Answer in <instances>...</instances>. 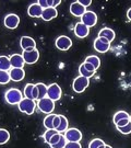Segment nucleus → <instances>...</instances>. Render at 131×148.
<instances>
[{
    "label": "nucleus",
    "instance_id": "f257e3e1",
    "mask_svg": "<svg viewBox=\"0 0 131 148\" xmlns=\"http://www.w3.org/2000/svg\"><path fill=\"white\" fill-rule=\"evenodd\" d=\"M5 99L7 101V103H9L11 106H16L22 101L23 95L19 89L11 88L5 93Z\"/></svg>",
    "mask_w": 131,
    "mask_h": 148
},
{
    "label": "nucleus",
    "instance_id": "f03ea898",
    "mask_svg": "<svg viewBox=\"0 0 131 148\" xmlns=\"http://www.w3.org/2000/svg\"><path fill=\"white\" fill-rule=\"evenodd\" d=\"M19 106V110L22 113H25L27 115H31L35 112V109L37 106V103L35 102V100H32V99H27V98H23L22 101L18 104Z\"/></svg>",
    "mask_w": 131,
    "mask_h": 148
},
{
    "label": "nucleus",
    "instance_id": "7ed1b4c3",
    "mask_svg": "<svg viewBox=\"0 0 131 148\" xmlns=\"http://www.w3.org/2000/svg\"><path fill=\"white\" fill-rule=\"evenodd\" d=\"M37 108L43 113L52 114V111L55 110V102L52 99H49L48 97H46V98H43V99L37 101Z\"/></svg>",
    "mask_w": 131,
    "mask_h": 148
},
{
    "label": "nucleus",
    "instance_id": "20e7f679",
    "mask_svg": "<svg viewBox=\"0 0 131 148\" xmlns=\"http://www.w3.org/2000/svg\"><path fill=\"white\" fill-rule=\"evenodd\" d=\"M90 85L89 78H85L83 76H79L73 80L72 84V88L77 93H82L84 90L86 89Z\"/></svg>",
    "mask_w": 131,
    "mask_h": 148
},
{
    "label": "nucleus",
    "instance_id": "39448f33",
    "mask_svg": "<svg viewBox=\"0 0 131 148\" xmlns=\"http://www.w3.org/2000/svg\"><path fill=\"white\" fill-rule=\"evenodd\" d=\"M64 137L67 139V142H73V143H80V140L82 139V133L79 131L78 128H68L64 132Z\"/></svg>",
    "mask_w": 131,
    "mask_h": 148
},
{
    "label": "nucleus",
    "instance_id": "423d86ee",
    "mask_svg": "<svg viewBox=\"0 0 131 148\" xmlns=\"http://www.w3.org/2000/svg\"><path fill=\"white\" fill-rule=\"evenodd\" d=\"M81 22L88 27H94L97 23V16L93 11H86L83 16H81Z\"/></svg>",
    "mask_w": 131,
    "mask_h": 148
},
{
    "label": "nucleus",
    "instance_id": "0eeeda50",
    "mask_svg": "<svg viewBox=\"0 0 131 148\" xmlns=\"http://www.w3.org/2000/svg\"><path fill=\"white\" fill-rule=\"evenodd\" d=\"M62 95V91L61 88L57 85V84H52L50 86H48L47 89V97L49 99H52L54 102L58 101Z\"/></svg>",
    "mask_w": 131,
    "mask_h": 148
},
{
    "label": "nucleus",
    "instance_id": "6e6552de",
    "mask_svg": "<svg viewBox=\"0 0 131 148\" xmlns=\"http://www.w3.org/2000/svg\"><path fill=\"white\" fill-rule=\"evenodd\" d=\"M94 48L98 53H106L110 48V42H108L105 37H97L94 41Z\"/></svg>",
    "mask_w": 131,
    "mask_h": 148
},
{
    "label": "nucleus",
    "instance_id": "1a4fd4ad",
    "mask_svg": "<svg viewBox=\"0 0 131 148\" xmlns=\"http://www.w3.org/2000/svg\"><path fill=\"white\" fill-rule=\"evenodd\" d=\"M22 56L24 58L25 64L32 65V64H35L38 60V58H39V53H38L37 48H34V49H31V51H23Z\"/></svg>",
    "mask_w": 131,
    "mask_h": 148
},
{
    "label": "nucleus",
    "instance_id": "9d476101",
    "mask_svg": "<svg viewBox=\"0 0 131 148\" xmlns=\"http://www.w3.org/2000/svg\"><path fill=\"white\" fill-rule=\"evenodd\" d=\"M71 46H72V41L70 37L66 36V35H61L56 40V47L60 51L66 52V51L70 49Z\"/></svg>",
    "mask_w": 131,
    "mask_h": 148
},
{
    "label": "nucleus",
    "instance_id": "9b49d317",
    "mask_svg": "<svg viewBox=\"0 0 131 148\" xmlns=\"http://www.w3.org/2000/svg\"><path fill=\"white\" fill-rule=\"evenodd\" d=\"M3 23H5V27L13 30V29H16L18 25H19V23H20V18L16 16V14H14V13H10V14H8V16L5 18Z\"/></svg>",
    "mask_w": 131,
    "mask_h": 148
},
{
    "label": "nucleus",
    "instance_id": "f8f14e48",
    "mask_svg": "<svg viewBox=\"0 0 131 148\" xmlns=\"http://www.w3.org/2000/svg\"><path fill=\"white\" fill-rule=\"evenodd\" d=\"M20 45L23 51H31V49L36 48L35 40L30 36H22L20 40Z\"/></svg>",
    "mask_w": 131,
    "mask_h": 148
},
{
    "label": "nucleus",
    "instance_id": "ddd939ff",
    "mask_svg": "<svg viewBox=\"0 0 131 148\" xmlns=\"http://www.w3.org/2000/svg\"><path fill=\"white\" fill-rule=\"evenodd\" d=\"M86 12V8H84L83 5H81L79 1H75V2H72L70 5V13L74 16H83L84 13Z\"/></svg>",
    "mask_w": 131,
    "mask_h": 148
},
{
    "label": "nucleus",
    "instance_id": "4468645a",
    "mask_svg": "<svg viewBox=\"0 0 131 148\" xmlns=\"http://www.w3.org/2000/svg\"><path fill=\"white\" fill-rule=\"evenodd\" d=\"M74 34L80 38H84L90 34V27H88L82 22H79L74 27Z\"/></svg>",
    "mask_w": 131,
    "mask_h": 148
},
{
    "label": "nucleus",
    "instance_id": "2eb2a0df",
    "mask_svg": "<svg viewBox=\"0 0 131 148\" xmlns=\"http://www.w3.org/2000/svg\"><path fill=\"white\" fill-rule=\"evenodd\" d=\"M9 59H10L11 68H23L24 67L25 62H24L23 56L20 54H13L9 57Z\"/></svg>",
    "mask_w": 131,
    "mask_h": 148
},
{
    "label": "nucleus",
    "instance_id": "dca6fc26",
    "mask_svg": "<svg viewBox=\"0 0 131 148\" xmlns=\"http://www.w3.org/2000/svg\"><path fill=\"white\" fill-rule=\"evenodd\" d=\"M9 75L12 81H22L25 77V71L23 68H11L9 70Z\"/></svg>",
    "mask_w": 131,
    "mask_h": 148
},
{
    "label": "nucleus",
    "instance_id": "f3484780",
    "mask_svg": "<svg viewBox=\"0 0 131 148\" xmlns=\"http://www.w3.org/2000/svg\"><path fill=\"white\" fill-rule=\"evenodd\" d=\"M43 10H44V9L36 2V3H32V5L29 7L27 13H29V16H32V18H42Z\"/></svg>",
    "mask_w": 131,
    "mask_h": 148
},
{
    "label": "nucleus",
    "instance_id": "a211bd4d",
    "mask_svg": "<svg viewBox=\"0 0 131 148\" xmlns=\"http://www.w3.org/2000/svg\"><path fill=\"white\" fill-rule=\"evenodd\" d=\"M58 16V11L56 8H47L43 10L42 19L44 21H50Z\"/></svg>",
    "mask_w": 131,
    "mask_h": 148
},
{
    "label": "nucleus",
    "instance_id": "6ab92c4d",
    "mask_svg": "<svg viewBox=\"0 0 131 148\" xmlns=\"http://www.w3.org/2000/svg\"><path fill=\"white\" fill-rule=\"evenodd\" d=\"M98 36L100 37H105L108 42H113L114 40H115V32H114V30H111V29H109V27H104V29H102L100 31V33H98Z\"/></svg>",
    "mask_w": 131,
    "mask_h": 148
},
{
    "label": "nucleus",
    "instance_id": "aec40b11",
    "mask_svg": "<svg viewBox=\"0 0 131 148\" xmlns=\"http://www.w3.org/2000/svg\"><path fill=\"white\" fill-rule=\"evenodd\" d=\"M36 88L37 91H38V97H37V101L43 99V98H46L47 97V89L48 87L45 84H42V82H38L36 84Z\"/></svg>",
    "mask_w": 131,
    "mask_h": 148
},
{
    "label": "nucleus",
    "instance_id": "412c9836",
    "mask_svg": "<svg viewBox=\"0 0 131 148\" xmlns=\"http://www.w3.org/2000/svg\"><path fill=\"white\" fill-rule=\"evenodd\" d=\"M11 69L10 59L7 56H0V70L9 71Z\"/></svg>",
    "mask_w": 131,
    "mask_h": 148
},
{
    "label": "nucleus",
    "instance_id": "4be33fe9",
    "mask_svg": "<svg viewBox=\"0 0 131 148\" xmlns=\"http://www.w3.org/2000/svg\"><path fill=\"white\" fill-rule=\"evenodd\" d=\"M56 116V114H47V116L44 119V126L46 130H55L54 128V119Z\"/></svg>",
    "mask_w": 131,
    "mask_h": 148
},
{
    "label": "nucleus",
    "instance_id": "5701e85b",
    "mask_svg": "<svg viewBox=\"0 0 131 148\" xmlns=\"http://www.w3.org/2000/svg\"><path fill=\"white\" fill-rule=\"evenodd\" d=\"M85 63L92 64V65L94 66L95 69H98V68H100V58H98L97 56H95V55H91V56H88V57L85 58Z\"/></svg>",
    "mask_w": 131,
    "mask_h": 148
},
{
    "label": "nucleus",
    "instance_id": "b1692460",
    "mask_svg": "<svg viewBox=\"0 0 131 148\" xmlns=\"http://www.w3.org/2000/svg\"><path fill=\"white\" fill-rule=\"evenodd\" d=\"M68 130V120H67V117L63 116V115H60V124H59V126L57 127V130L59 133H63L66 132Z\"/></svg>",
    "mask_w": 131,
    "mask_h": 148
},
{
    "label": "nucleus",
    "instance_id": "393cba45",
    "mask_svg": "<svg viewBox=\"0 0 131 148\" xmlns=\"http://www.w3.org/2000/svg\"><path fill=\"white\" fill-rule=\"evenodd\" d=\"M130 117V115L127 113V112L125 111H118L115 113V115H114V119H113V121H114V123L115 124H117L119 121H121V120H125V119H129Z\"/></svg>",
    "mask_w": 131,
    "mask_h": 148
},
{
    "label": "nucleus",
    "instance_id": "a878e982",
    "mask_svg": "<svg viewBox=\"0 0 131 148\" xmlns=\"http://www.w3.org/2000/svg\"><path fill=\"white\" fill-rule=\"evenodd\" d=\"M10 139V133L5 128H0V145L8 143Z\"/></svg>",
    "mask_w": 131,
    "mask_h": 148
},
{
    "label": "nucleus",
    "instance_id": "bb28decb",
    "mask_svg": "<svg viewBox=\"0 0 131 148\" xmlns=\"http://www.w3.org/2000/svg\"><path fill=\"white\" fill-rule=\"evenodd\" d=\"M34 87H35V85H33V84H27L25 86V88H24V98L33 100V90H34Z\"/></svg>",
    "mask_w": 131,
    "mask_h": 148
},
{
    "label": "nucleus",
    "instance_id": "cd10ccee",
    "mask_svg": "<svg viewBox=\"0 0 131 148\" xmlns=\"http://www.w3.org/2000/svg\"><path fill=\"white\" fill-rule=\"evenodd\" d=\"M11 80L9 71H5V70H0V85H7Z\"/></svg>",
    "mask_w": 131,
    "mask_h": 148
},
{
    "label": "nucleus",
    "instance_id": "c85d7f7f",
    "mask_svg": "<svg viewBox=\"0 0 131 148\" xmlns=\"http://www.w3.org/2000/svg\"><path fill=\"white\" fill-rule=\"evenodd\" d=\"M79 73H80V76H83L85 78H91V77H93L94 76L95 73L93 71H89L88 69L84 67V65H80V68H79Z\"/></svg>",
    "mask_w": 131,
    "mask_h": 148
},
{
    "label": "nucleus",
    "instance_id": "c756f323",
    "mask_svg": "<svg viewBox=\"0 0 131 148\" xmlns=\"http://www.w3.org/2000/svg\"><path fill=\"white\" fill-rule=\"evenodd\" d=\"M105 145L104 140L103 139H100V138H95V139H92L89 144V148H100V146Z\"/></svg>",
    "mask_w": 131,
    "mask_h": 148
},
{
    "label": "nucleus",
    "instance_id": "7c9ffc66",
    "mask_svg": "<svg viewBox=\"0 0 131 148\" xmlns=\"http://www.w3.org/2000/svg\"><path fill=\"white\" fill-rule=\"evenodd\" d=\"M57 133H59L58 131H56V130H47L46 132L44 133V140L46 142V143H49V140L52 139V137L55 135V134H57Z\"/></svg>",
    "mask_w": 131,
    "mask_h": 148
},
{
    "label": "nucleus",
    "instance_id": "2f4dec72",
    "mask_svg": "<svg viewBox=\"0 0 131 148\" xmlns=\"http://www.w3.org/2000/svg\"><path fill=\"white\" fill-rule=\"evenodd\" d=\"M68 143L67 142V139H66V137H64V135H61V137H60V139H59V142H58L57 144H55V145H52V146H50L52 148H64V146H66V144Z\"/></svg>",
    "mask_w": 131,
    "mask_h": 148
},
{
    "label": "nucleus",
    "instance_id": "473e14b6",
    "mask_svg": "<svg viewBox=\"0 0 131 148\" xmlns=\"http://www.w3.org/2000/svg\"><path fill=\"white\" fill-rule=\"evenodd\" d=\"M118 131L120 133H122V134H125V135H127V134H130L131 133V122H129L127 125H125V126H121V127H116Z\"/></svg>",
    "mask_w": 131,
    "mask_h": 148
},
{
    "label": "nucleus",
    "instance_id": "72a5a7b5",
    "mask_svg": "<svg viewBox=\"0 0 131 148\" xmlns=\"http://www.w3.org/2000/svg\"><path fill=\"white\" fill-rule=\"evenodd\" d=\"M61 135H62L61 133H57V134H55V135H54V136L52 137V139L49 140V143H48V144H49L50 146H52V145H55V144H57L58 142H59V139H60V137H61Z\"/></svg>",
    "mask_w": 131,
    "mask_h": 148
},
{
    "label": "nucleus",
    "instance_id": "f704fd0d",
    "mask_svg": "<svg viewBox=\"0 0 131 148\" xmlns=\"http://www.w3.org/2000/svg\"><path fill=\"white\" fill-rule=\"evenodd\" d=\"M64 148H82L80 143H73V142H68L66 144Z\"/></svg>",
    "mask_w": 131,
    "mask_h": 148
},
{
    "label": "nucleus",
    "instance_id": "c9c22d12",
    "mask_svg": "<svg viewBox=\"0 0 131 148\" xmlns=\"http://www.w3.org/2000/svg\"><path fill=\"white\" fill-rule=\"evenodd\" d=\"M48 2V7L49 8H55L56 5H58L61 1L60 0H47Z\"/></svg>",
    "mask_w": 131,
    "mask_h": 148
},
{
    "label": "nucleus",
    "instance_id": "e433bc0d",
    "mask_svg": "<svg viewBox=\"0 0 131 148\" xmlns=\"http://www.w3.org/2000/svg\"><path fill=\"white\" fill-rule=\"evenodd\" d=\"M129 122H130V120H129V119H125V120H121V121H119L117 124H115V125H116V127H121V126H125V125H127Z\"/></svg>",
    "mask_w": 131,
    "mask_h": 148
},
{
    "label": "nucleus",
    "instance_id": "4c0bfd02",
    "mask_svg": "<svg viewBox=\"0 0 131 148\" xmlns=\"http://www.w3.org/2000/svg\"><path fill=\"white\" fill-rule=\"evenodd\" d=\"M83 65H84V67H85V68L88 69V70H89V71H93V73H95V71H96V69L94 68V66H93V65H92V64L85 63V62H84V63H83Z\"/></svg>",
    "mask_w": 131,
    "mask_h": 148
},
{
    "label": "nucleus",
    "instance_id": "58836bf2",
    "mask_svg": "<svg viewBox=\"0 0 131 148\" xmlns=\"http://www.w3.org/2000/svg\"><path fill=\"white\" fill-rule=\"evenodd\" d=\"M59 124H60V115H57V114H56V116L54 119V128L57 130V127L59 126Z\"/></svg>",
    "mask_w": 131,
    "mask_h": 148
},
{
    "label": "nucleus",
    "instance_id": "ea45409f",
    "mask_svg": "<svg viewBox=\"0 0 131 148\" xmlns=\"http://www.w3.org/2000/svg\"><path fill=\"white\" fill-rule=\"evenodd\" d=\"M37 3L41 5L43 9H47V8H49V7H48L47 0H38V1H37Z\"/></svg>",
    "mask_w": 131,
    "mask_h": 148
},
{
    "label": "nucleus",
    "instance_id": "a19ab883",
    "mask_svg": "<svg viewBox=\"0 0 131 148\" xmlns=\"http://www.w3.org/2000/svg\"><path fill=\"white\" fill-rule=\"evenodd\" d=\"M79 2L83 5L84 8H88V7L92 3V1H91V0H79Z\"/></svg>",
    "mask_w": 131,
    "mask_h": 148
},
{
    "label": "nucleus",
    "instance_id": "79ce46f5",
    "mask_svg": "<svg viewBox=\"0 0 131 148\" xmlns=\"http://www.w3.org/2000/svg\"><path fill=\"white\" fill-rule=\"evenodd\" d=\"M127 16H128V19L131 21V8L128 10V12H127Z\"/></svg>",
    "mask_w": 131,
    "mask_h": 148
},
{
    "label": "nucleus",
    "instance_id": "37998d69",
    "mask_svg": "<svg viewBox=\"0 0 131 148\" xmlns=\"http://www.w3.org/2000/svg\"><path fill=\"white\" fill-rule=\"evenodd\" d=\"M105 148H111V147H110L109 145H106V146H105Z\"/></svg>",
    "mask_w": 131,
    "mask_h": 148
},
{
    "label": "nucleus",
    "instance_id": "c03bdc74",
    "mask_svg": "<svg viewBox=\"0 0 131 148\" xmlns=\"http://www.w3.org/2000/svg\"><path fill=\"white\" fill-rule=\"evenodd\" d=\"M105 146H106V144H105V145H103V146H100V148H105Z\"/></svg>",
    "mask_w": 131,
    "mask_h": 148
},
{
    "label": "nucleus",
    "instance_id": "a18cd8bd",
    "mask_svg": "<svg viewBox=\"0 0 131 148\" xmlns=\"http://www.w3.org/2000/svg\"><path fill=\"white\" fill-rule=\"evenodd\" d=\"M129 120H130V122H131V115H130V117H129Z\"/></svg>",
    "mask_w": 131,
    "mask_h": 148
}]
</instances>
